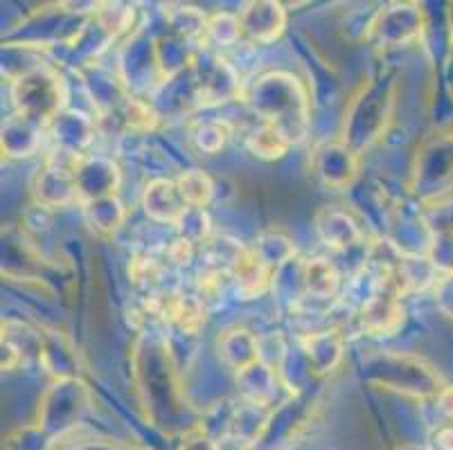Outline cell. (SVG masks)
Returning a JSON list of instances; mask_svg holds the SVG:
<instances>
[{"instance_id":"obj_1","label":"cell","mask_w":453,"mask_h":450,"mask_svg":"<svg viewBox=\"0 0 453 450\" xmlns=\"http://www.w3.org/2000/svg\"><path fill=\"white\" fill-rule=\"evenodd\" d=\"M250 106L255 113L262 115V122L275 126L289 140L291 147L303 142L307 135V99L294 74H265L255 84Z\"/></svg>"},{"instance_id":"obj_2","label":"cell","mask_w":453,"mask_h":450,"mask_svg":"<svg viewBox=\"0 0 453 450\" xmlns=\"http://www.w3.org/2000/svg\"><path fill=\"white\" fill-rule=\"evenodd\" d=\"M12 97L19 115L45 126L59 118L61 80L48 68H30L14 81Z\"/></svg>"},{"instance_id":"obj_3","label":"cell","mask_w":453,"mask_h":450,"mask_svg":"<svg viewBox=\"0 0 453 450\" xmlns=\"http://www.w3.org/2000/svg\"><path fill=\"white\" fill-rule=\"evenodd\" d=\"M399 297L402 291L395 282L393 271H384L379 291L361 309V329L370 336H393L403 322V307Z\"/></svg>"},{"instance_id":"obj_4","label":"cell","mask_w":453,"mask_h":450,"mask_svg":"<svg viewBox=\"0 0 453 450\" xmlns=\"http://www.w3.org/2000/svg\"><path fill=\"white\" fill-rule=\"evenodd\" d=\"M357 169H359V158L348 144H325L314 156L316 179L325 187L336 189V192L352 183Z\"/></svg>"},{"instance_id":"obj_5","label":"cell","mask_w":453,"mask_h":450,"mask_svg":"<svg viewBox=\"0 0 453 450\" xmlns=\"http://www.w3.org/2000/svg\"><path fill=\"white\" fill-rule=\"evenodd\" d=\"M237 16L242 34L255 43H273L287 27V11L280 3H249Z\"/></svg>"},{"instance_id":"obj_6","label":"cell","mask_w":453,"mask_h":450,"mask_svg":"<svg viewBox=\"0 0 453 450\" xmlns=\"http://www.w3.org/2000/svg\"><path fill=\"white\" fill-rule=\"evenodd\" d=\"M142 208H145L147 217L154 218L158 223H167V225H179L183 214L188 212L189 205L185 203L183 194H180L176 180L158 179L151 180L142 194Z\"/></svg>"},{"instance_id":"obj_7","label":"cell","mask_w":453,"mask_h":450,"mask_svg":"<svg viewBox=\"0 0 453 450\" xmlns=\"http://www.w3.org/2000/svg\"><path fill=\"white\" fill-rule=\"evenodd\" d=\"M316 233L323 239V243L332 250H348L352 246H359L364 241V233H361L359 223L354 221L345 210H339L336 205L320 210L316 214Z\"/></svg>"},{"instance_id":"obj_8","label":"cell","mask_w":453,"mask_h":450,"mask_svg":"<svg viewBox=\"0 0 453 450\" xmlns=\"http://www.w3.org/2000/svg\"><path fill=\"white\" fill-rule=\"evenodd\" d=\"M217 349L226 365L233 367L237 374L244 371L246 367L255 365L262 361V352H259V336L244 327L226 329L217 340Z\"/></svg>"},{"instance_id":"obj_9","label":"cell","mask_w":453,"mask_h":450,"mask_svg":"<svg viewBox=\"0 0 453 450\" xmlns=\"http://www.w3.org/2000/svg\"><path fill=\"white\" fill-rule=\"evenodd\" d=\"M271 278H273V271L249 248H246V253L242 255L237 266L230 272V279H233L237 293L244 300H255L257 295L269 291Z\"/></svg>"},{"instance_id":"obj_10","label":"cell","mask_w":453,"mask_h":450,"mask_svg":"<svg viewBox=\"0 0 453 450\" xmlns=\"http://www.w3.org/2000/svg\"><path fill=\"white\" fill-rule=\"evenodd\" d=\"M237 383L242 387V399H244V403L271 408V401L275 399V390H278L275 367L266 365L262 361L255 362V365L246 367L244 371L237 374Z\"/></svg>"},{"instance_id":"obj_11","label":"cell","mask_w":453,"mask_h":450,"mask_svg":"<svg viewBox=\"0 0 453 450\" xmlns=\"http://www.w3.org/2000/svg\"><path fill=\"white\" fill-rule=\"evenodd\" d=\"M303 352L319 371H332L343 358V338L339 332H316L300 338Z\"/></svg>"},{"instance_id":"obj_12","label":"cell","mask_w":453,"mask_h":450,"mask_svg":"<svg viewBox=\"0 0 453 450\" xmlns=\"http://www.w3.org/2000/svg\"><path fill=\"white\" fill-rule=\"evenodd\" d=\"M303 282L309 297L332 300L341 286V275L329 259L314 257L303 263Z\"/></svg>"},{"instance_id":"obj_13","label":"cell","mask_w":453,"mask_h":450,"mask_svg":"<svg viewBox=\"0 0 453 450\" xmlns=\"http://www.w3.org/2000/svg\"><path fill=\"white\" fill-rule=\"evenodd\" d=\"M84 217L88 221L90 228L97 234H113L120 228V223L125 221L127 212L125 205L120 203L118 196H104L93 198L84 203Z\"/></svg>"},{"instance_id":"obj_14","label":"cell","mask_w":453,"mask_h":450,"mask_svg":"<svg viewBox=\"0 0 453 450\" xmlns=\"http://www.w3.org/2000/svg\"><path fill=\"white\" fill-rule=\"evenodd\" d=\"M246 147L259 160H280L287 156L291 144L275 126L262 122L259 126L249 131V135H246Z\"/></svg>"},{"instance_id":"obj_15","label":"cell","mask_w":453,"mask_h":450,"mask_svg":"<svg viewBox=\"0 0 453 450\" xmlns=\"http://www.w3.org/2000/svg\"><path fill=\"white\" fill-rule=\"evenodd\" d=\"M201 253H203L210 271H221L230 275L242 259V255L246 253V248L230 237H214L201 246Z\"/></svg>"},{"instance_id":"obj_16","label":"cell","mask_w":453,"mask_h":450,"mask_svg":"<svg viewBox=\"0 0 453 450\" xmlns=\"http://www.w3.org/2000/svg\"><path fill=\"white\" fill-rule=\"evenodd\" d=\"M271 271L289 262L296 255V246L291 243L289 237H284L282 233H262L255 239V246L250 248Z\"/></svg>"},{"instance_id":"obj_17","label":"cell","mask_w":453,"mask_h":450,"mask_svg":"<svg viewBox=\"0 0 453 450\" xmlns=\"http://www.w3.org/2000/svg\"><path fill=\"white\" fill-rule=\"evenodd\" d=\"M180 194H183L185 203L189 208L205 210L210 205L214 196V183L208 173L201 172V169H188L176 179Z\"/></svg>"},{"instance_id":"obj_18","label":"cell","mask_w":453,"mask_h":450,"mask_svg":"<svg viewBox=\"0 0 453 450\" xmlns=\"http://www.w3.org/2000/svg\"><path fill=\"white\" fill-rule=\"evenodd\" d=\"M205 311H208V307L201 302L199 297L180 293L179 302H176L174 317H172V324H176L188 336H196L201 332V327L205 324Z\"/></svg>"},{"instance_id":"obj_19","label":"cell","mask_w":453,"mask_h":450,"mask_svg":"<svg viewBox=\"0 0 453 450\" xmlns=\"http://www.w3.org/2000/svg\"><path fill=\"white\" fill-rule=\"evenodd\" d=\"M233 135V126H230L226 119H210V122H201L196 124V129L192 131V140L196 142V147L201 151H219L228 138Z\"/></svg>"},{"instance_id":"obj_20","label":"cell","mask_w":453,"mask_h":450,"mask_svg":"<svg viewBox=\"0 0 453 450\" xmlns=\"http://www.w3.org/2000/svg\"><path fill=\"white\" fill-rule=\"evenodd\" d=\"M176 230H179V237L188 239V241H192L195 246H199V243L203 246V243L210 239L208 212L199 208H189L188 212L183 214V218L179 221Z\"/></svg>"},{"instance_id":"obj_21","label":"cell","mask_w":453,"mask_h":450,"mask_svg":"<svg viewBox=\"0 0 453 450\" xmlns=\"http://www.w3.org/2000/svg\"><path fill=\"white\" fill-rule=\"evenodd\" d=\"M242 36V23L240 16L233 14H214L208 20V30H205V39H212L219 45H233L234 41Z\"/></svg>"},{"instance_id":"obj_22","label":"cell","mask_w":453,"mask_h":450,"mask_svg":"<svg viewBox=\"0 0 453 450\" xmlns=\"http://www.w3.org/2000/svg\"><path fill=\"white\" fill-rule=\"evenodd\" d=\"M160 272H163V268L151 257H135L129 266L131 282L138 288H142V291H147V295L154 293L156 286H158Z\"/></svg>"},{"instance_id":"obj_23","label":"cell","mask_w":453,"mask_h":450,"mask_svg":"<svg viewBox=\"0 0 453 450\" xmlns=\"http://www.w3.org/2000/svg\"><path fill=\"white\" fill-rule=\"evenodd\" d=\"M426 257L431 259L438 275H453V233H435Z\"/></svg>"},{"instance_id":"obj_24","label":"cell","mask_w":453,"mask_h":450,"mask_svg":"<svg viewBox=\"0 0 453 450\" xmlns=\"http://www.w3.org/2000/svg\"><path fill=\"white\" fill-rule=\"evenodd\" d=\"M230 279L228 272H221V271H203L199 275V282H196V297H199L201 302L208 307L212 300H217V297H221V293H224L226 288V282Z\"/></svg>"},{"instance_id":"obj_25","label":"cell","mask_w":453,"mask_h":450,"mask_svg":"<svg viewBox=\"0 0 453 450\" xmlns=\"http://www.w3.org/2000/svg\"><path fill=\"white\" fill-rule=\"evenodd\" d=\"M435 295V307L440 309L444 317L453 320V275H447V278H440L438 284L434 288Z\"/></svg>"},{"instance_id":"obj_26","label":"cell","mask_w":453,"mask_h":450,"mask_svg":"<svg viewBox=\"0 0 453 450\" xmlns=\"http://www.w3.org/2000/svg\"><path fill=\"white\" fill-rule=\"evenodd\" d=\"M195 243L188 241L183 237H176L174 241L167 246V259H170L172 266H188L195 257Z\"/></svg>"},{"instance_id":"obj_27","label":"cell","mask_w":453,"mask_h":450,"mask_svg":"<svg viewBox=\"0 0 453 450\" xmlns=\"http://www.w3.org/2000/svg\"><path fill=\"white\" fill-rule=\"evenodd\" d=\"M180 450H219V446H217V439L210 437L203 428H196L188 437H183Z\"/></svg>"},{"instance_id":"obj_28","label":"cell","mask_w":453,"mask_h":450,"mask_svg":"<svg viewBox=\"0 0 453 450\" xmlns=\"http://www.w3.org/2000/svg\"><path fill=\"white\" fill-rule=\"evenodd\" d=\"M435 408H438V412L444 419L453 423V383H449V385H444L438 392V396H435Z\"/></svg>"},{"instance_id":"obj_29","label":"cell","mask_w":453,"mask_h":450,"mask_svg":"<svg viewBox=\"0 0 453 450\" xmlns=\"http://www.w3.org/2000/svg\"><path fill=\"white\" fill-rule=\"evenodd\" d=\"M431 446L434 450H453V423L440 426L431 437Z\"/></svg>"},{"instance_id":"obj_30","label":"cell","mask_w":453,"mask_h":450,"mask_svg":"<svg viewBox=\"0 0 453 450\" xmlns=\"http://www.w3.org/2000/svg\"><path fill=\"white\" fill-rule=\"evenodd\" d=\"M43 437H48V435H45V431H43V428H41V432H39V437H36V439L35 441H39V439H43ZM32 448V444H30V441H26V448H23V450H30Z\"/></svg>"}]
</instances>
